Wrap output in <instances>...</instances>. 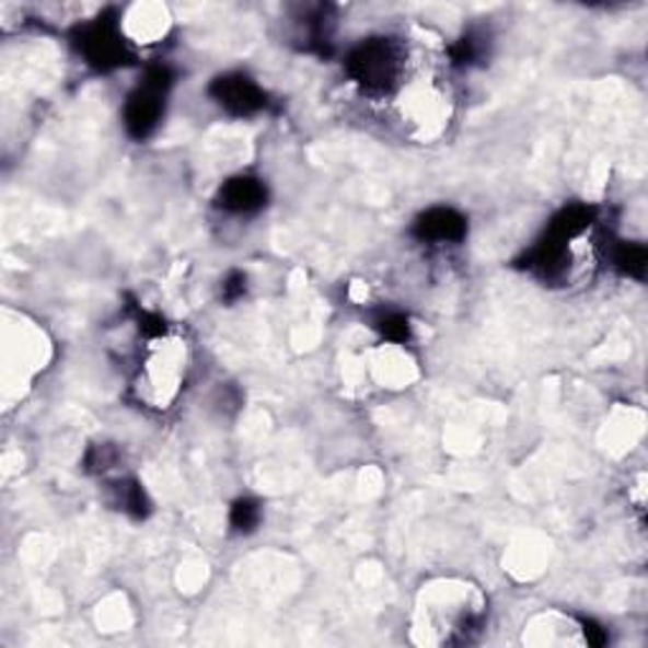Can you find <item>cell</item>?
Segmentation results:
<instances>
[{
  "mask_svg": "<svg viewBox=\"0 0 648 648\" xmlns=\"http://www.w3.org/2000/svg\"><path fill=\"white\" fill-rule=\"evenodd\" d=\"M231 524L236 526L239 532H251L258 524V507L251 499H241L233 505L231 512Z\"/></svg>",
  "mask_w": 648,
  "mask_h": 648,
  "instance_id": "obj_11",
  "label": "cell"
},
{
  "mask_svg": "<svg viewBox=\"0 0 648 648\" xmlns=\"http://www.w3.org/2000/svg\"><path fill=\"white\" fill-rule=\"evenodd\" d=\"M221 206L233 213H248L264 206L266 190L264 185L254 181V177H233L221 188Z\"/></svg>",
  "mask_w": 648,
  "mask_h": 648,
  "instance_id": "obj_9",
  "label": "cell"
},
{
  "mask_svg": "<svg viewBox=\"0 0 648 648\" xmlns=\"http://www.w3.org/2000/svg\"><path fill=\"white\" fill-rule=\"evenodd\" d=\"M593 630L586 626H578L570 618L563 615H542L532 623L530 628H524V644L534 646H563V644H593Z\"/></svg>",
  "mask_w": 648,
  "mask_h": 648,
  "instance_id": "obj_7",
  "label": "cell"
},
{
  "mask_svg": "<svg viewBox=\"0 0 648 648\" xmlns=\"http://www.w3.org/2000/svg\"><path fill=\"white\" fill-rule=\"evenodd\" d=\"M243 287H246V279H243L241 274H231V279L225 281V287H223L225 299H236L243 291Z\"/></svg>",
  "mask_w": 648,
  "mask_h": 648,
  "instance_id": "obj_14",
  "label": "cell"
},
{
  "mask_svg": "<svg viewBox=\"0 0 648 648\" xmlns=\"http://www.w3.org/2000/svg\"><path fill=\"white\" fill-rule=\"evenodd\" d=\"M380 332L393 343H403V339H408V320L401 317V314H387V317L380 320Z\"/></svg>",
  "mask_w": 648,
  "mask_h": 648,
  "instance_id": "obj_13",
  "label": "cell"
},
{
  "mask_svg": "<svg viewBox=\"0 0 648 648\" xmlns=\"http://www.w3.org/2000/svg\"><path fill=\"white\" fill-rule=\"evenodd\" d=\"M183 362L185 355L181 350V343L165 339V345H162L158 352H152L150 360L144 362V372L140 375L142 398L150 401L155 408H165V405L175 398L177 387H181L185 368Z\"/></svg>",
  "mask_w": 648,
  "mask_h": 648,
  "instance_id": "obj_4",
  "label": "cell"
},
{
  "mask_svg": "<svg viewBox=\"0 0 648 648\" xmlns=\"http://www.w3.org/2000/svg\"><path fill=\"white\" fill-rule=\"evenodd\" d=\"M79 48L89 63L100 69L117 67L125 59V38H121V23L115 19H96L79 31Z\"/></svg>",
  "mask_w": 648,
  "mask_h": 648,
  "instance_id": "obj_5",
  "label": "cell"
},
{
  "mask_svg": "<svg viewBox=\"0 0 648 648\" xmlns=\"http://www.w3.org/2000/svg\"><path fill=\"white\" fill-rule=\"evenodd\" d=\"M484 618V598L474 586L441 580L420 590L413 618V638L424 646L472 641Z\"/></svg>",
  "mask_w": 648,
  "mask_h": 648,
  "instance_id": "obj_1",
  "label": "cell"
},
{
  "mask_svg": "<svg viewBox=\"0 0 648 648\" xmlns=\"http://www.w3.org/2000/svg\"><path fill=\"white\" fill-rule=\"evenodd\" d=\"M170 84H173L170 71L165 67H155L148 71L142 84L129 94L125 104V125L129 135L137 137V140H144V137L155 132L162 112H165V94Z\"/></svg>",
  "mask_w": 648,
  "mask_h": 648,
  "instance_id": "obj_3",
  "label": "cell"
},
{
  "mask_svg": "<svg viewBox=\"0 0 648 648\" xmlns=\"http://www.w3.org/2000/svg\"><path fill=\"white\" fill-rule=\"evenodd\" d=\"M210 94H213L216 102L221 104L223 109H229L231 115H254V112H258L266 104L262 89L243 74H229L216 79L213 86H210Z\"/></svg>",
  "mask_w": 648,
  "mask_h": 648,
  "instance_id": "obj_6",
  "label": "cell"
},
{
  "mask_svg": "<svg viewBox=\"0 0 648 648\" xmlns=\"http://www.w3.org/2000/svg\"><path fill=\"white\" fill-rule=\"evenodd\" d=\"M466 233L464 216L451 208H433L416 221V236L420 241H459Z\"/></svg>",
  "mask_w": 648,
  "mask_h": 648,
  "instance_id": "obj_8",
  "label": "cell"
},
{
  "mask_svg": "<svg viewBox=\"0 0 648 648\" xmlns=\"http://www.w3.org/2000/svg\"><path fill=\"white\" fill-rule=\"evenodd\" d=\"M615 266H618L623 274H630V277H644L646 248L626 243V246H621L618 254H615Z\"/></svg>",
  "mask_w": 648,
  "mask_h": 648,
  "instance_id": "obj_10",
  "label": "cell"
},
{
  "mask_svg": "<svg viewBox=\"0 0 648 648\" xmlns=\"http://www.w3.org/2000/svg\"><path fill=\"white\" fill-rule=\"evenodd\" d=\"M119 501H121V507L127 509V512H132L135 517H142L144 514V494H142V489L137 484H125L119 489Z\"/></svg>",
  "mask_w": 648,
  "mask_h": 648,
  "instance_id": "obj_12",
  "label": "cell"
},
{
  "mask_svg": "<svg viewBox=\"0 0 648 648\" xmlns=\"http://www.w3.org/2000/svg\"><path fill=\"white\" fill-rule=\"evenodd\" d=\"M347 71L368 92H393L405 74V51L393 38H370L350 54Z\"/></svg>",
  "mask_w": 648,
  "mask_h": 648,
  "instance_id": "obj_2",
  "label": "cell"
}]
</instances>
